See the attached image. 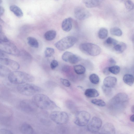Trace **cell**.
<instances>
[{"instance_id": "6da1fadb", "label": "cell", "mask_w": 134, "mask_h": 134, "mask_svg": "<svg viewBox=\"0 0 134 134\" xmlns=\"http://www.w3.org/2000/svg\"><path fill=\"white\" fill-rule=\"evenodd\" d=\"M32 100L37 107L41 109L51 110L58 107L53 101L43 94H36L32 98Z\"/></svg>"}, {"instance_id": "7a4b0ae2", "label": "cell", "mask_w": 134, "mask_h": 134, "mask_svg": "<svg viewBox=\"0 0 134 134\" xmlns=\"http://www.w3.org/2000/svg\"><path fill=\"white\" fill-rule=\"evenodd\" d=\"M8 76L9 81L11 83L19 85L32 82L35 79L32 75L17 70L11 71Z\"/></svg>"}, {"instance_id": "3957f363", "label": "cell", "mask_w": 134, "mask_h": 134, "mask_svg": "<svg viewBox=\"0 0 134 134\" xmlns=\"http://www.w3.org/2000/svg\"><path fill=\"white\" fill-rule=\"evenodd\" d=\"M17 88L20 93L27 96H32L41 91V89L39 87L27 83L18 85Z\"/></svg>"}, {"instance_id": "277c9868", "label": "cell", "mask_w": 134, "mask_h": 134, "mask_svg": "<svg viewBox=\"0 0 134 134\" xmlns=\"http://www.w3.org/2000/svg\"><path fill=\"white\" fill-rule=\"evenodd\" d=\"M79 48L83 53L92 56H97L101 52V48L99 46L91 43H81L79 45Z\"/></svg>"}, {"instance_id": "5b68a950", "label": "cell", "mask_w": 134, "mask_h": 134, "mask_svg": "<svg viewBox=\"0 0 134 134\" xmlns=\"http://www.w3.org/2000/svg\"><path fill=\"white\" fill-rule=\"evenodd\" d=\"M77 38L72 36L65 37L54 44L55 47L60 51H64L72 46L76 42Z\"/></svg>"}, {"instance_id": "8992f818", "label": "cell", "mask_w": 134, "mask_h": 134, "mask_svg": "<svg viewBox=\"0 0 134 134\" xmlns=\"http://www.w3.org/2000/svg\"><path fill=\"white\" fill-rule=\"evenodd\" d=\"M0 51L14 56H19L20 51L16 46L9 41L0 42Z\"/></svg>"}, {"instance_id": "52a82bcc", "label": "cell", "mask_w": 134, "mask_h": 134, "mask_svg": "<svg viewBox=\"0 0 134 134\" xmlns=\"http://www.w3.org/2000/svg\"><path fill=\"white\" fill-rule=\"evenodd\" d=\"M50 116L52 121L59 125L66 123L69 120V116L67 113L63 111H53L51 113Z\"/></svg>"}, {"instance_id": "ba28073f", "label": "cell", "mask_w": 134, "mask_h": 134, "mask_svg": "<svg viewBox=\"0 0 134 134\" xmlns=\"http://www.w3.org/2000/svg\"><path fill=\"white\" fill-rule=\"evenodd\" d=\"M90 117V114L86 111H78L76 113L74 123L79 126H85L88 123Z\"/></svg>"}, {"instance_id": "9c48e42d", "label": "cell", "mask_w": 134, "mask_h": 134, "mask_svg": "<svg viewBox=\"0 0 134 134\" xmlns=\"http://www.w3.org/2000/svg\"><path fill=\"white\" fill-rule=\"evenodd\" d=\"M21 110L27 113H32L36 111L38 108L32 100H23L20 103Z\"/></svg>"}, {"instance_id": "30bf717a", "label": "cell", "mask_w": 134, "mask_h": 134, "mask_svg": "<svg viewBox=\"0 0 134 134\" xmlns=\"http://www.w3.org/2000/svg\"><path fill=\"white\" fill-rule=\"evenodd\" d=\"M87 124V129L88 131L92 133H95L98 132L100 129L102 121L99 118L94 117L92 118Z\"/></svg>"}, {"instance_id": "8fae6325", "label": "cell", "mask_w": 134, "mask_h": 134, "mask_svg": "<svg viewBox=\"0 0 134 134\" xmlns=\"http://www.w3.org/2000/svg\"><path fill=\"white\" fill-rule=\"evenodd\" d=\"M127 95L125 93H120L117 94L111 99V103L116 107H119L125 104L128 100Z\"/></svg>"}, {"instance_id": "7c38bea8", "label": "cell", "mask_w": 134, "mask_h": 134, "mask_svg": "<svg viewBox=\"0 0 134 134\" xmlns=\"http://www.w3.org/2000/svg\"><path fill=\"white\" fill-rule=\"evenodd\" d=\"M74 15L77 19L80 20L85 19L89 17V12L85 8L81 7L76 8L74 11Z\"/></svg>"}, {"instance_id": "4fadbf2b", "label": "cell", "mask_w": 134, "mask_h": 134, "mask_svg": "<svg viewBox=\"0 0 134 134\" xmlns=\"http://www.w3.org/2000/svg\"><path fill=\"white\" fill-rule=\"evenodd\" d=\"M62 58L64 61L72 64H76L81 60L79 56L68 51L63 53L62 56Z\"/></svg>"}, {"instance_id": "5bb4252c", "label": "cell", "mask_w": 134, "mask_h": 134, "mask_svg": "<svg viewBox=\"0 0 134 134\" xmlns=\"http://www.w3.org/2000/svg\"><path fill=\"white\" fill-rule=\"evenodd\" d=\"M8 66L12 69L17 70L20 68V65L16 62L8 58L4 59L1 64Z\"/></svg>"}, {"instance_id": "9a60e30c", "label": "cell", "mask_w": 134, "mask_h": 134, "mask_svg": "<svg viewBox=\"0 0 134 134\" xmlns=\"http://www.w3.org/2000/svg\"><path fill=\"white\" fill-rule=\"evenodd\" d=\"M116 78L113 76H108L105 77L103 81V85L107 87L112 88L116 85Z\"/></svg>"}, {"instance_id": "2e32d148", "label": "cell", "mask_w": 134, "mask_h": 134, "mask_svg": "<svg viewBox=\"0 0 134 134\" xmlns=\"http://www.w3.org/2000/svg\"><path fill=\"white\" fill-rule=\"evenodd\" d=\"M101 132L103 134H113L115 133V127L112 124L107 123L103 126L101 129Z\"/></svg>"}, {"instance_id": "e0dca14e", "label": "cell", "mask_w": 134, "mask_h": 134, "mask_svg": "<svg viewBox=\"0 0 134 134\" xmlns=\"http://www.w3.org/2000/svg\"><path fill=\"white\" fill-rule=\"evenodd\" d=\"M61 26L63 31L67 32L70 31L72 27V19L69 17L64 19L62 22Z\"/></svg>"}, {"instance_id": "ac0fdd59", "label": "cell", "mask_w": 134, "mask_h": 134, "mask_svg": "<svg viewBox=\"0 0 134 134\" xmlns=\"http://www.w3.org/2000/svg\"><path fill=\"white\" fill-rule=\"evenodd\" d=\"M126 44L123 42H118L114 47L112 49L116 53H121L127 48Z\"/></svg>"}, {"instance_id": "d6986e66", "label": "cell", "mask_w": 134, "mask_h": 134, "mask_svg": "<svg viewBox=\"0 0 134 134\" xmlns=\"http://www.w3.org/2000/svg\"><path fill=\"white\" fill-rule=\"evenodd\" d=\"M20 131L22 133L31 134L33 133L34 130L32 127L27 123L23 124L21 126Z\"/></svg>"}, {"instance_id": "ffe728a7", "label": "cell", "mask_w": 134, "mask_h": 134, "mask_svg": "<svg viewBox=\"0 0 134 134\" xmlns=\"http://www.w3.org/2000/svg\"><path fill=\"white\" fill-rule=\"evenodd\" d=\"M9 9L16 16L20 18L23 16V12L20 8L18 6L15 5H12L10 6Z\"/></svg>"}, {"instance_id": "44dd1931", "label": "cell", "mask_w": 134, "mask_h": 134, "mask_svg": "<svg viewBox=\"0 0 134 134\" xmlns=\"http://www.w3.org/2000/svg\"><path fill=\"white\" fill-rule=\"evenodd\" d=\"M84 94L86 96L89 98L97 97L99 95L98 91L96 89L93 88L87 89L85 92Z\"/></svg>"}, {"instance_id": "7402d4cb", "label": "cell", "mask_w": 134, "mask_h": 134, "mask_svg": "<svg viewBox=\"0 0 134 134\" xmlns=\"http://www.w3.org/2000/svg\"><path fill=\"white\" fill-rule=\"evenodd\" d=\"M85 6L87 8H92L98 6L100 3V0H83Z\"/></svg>"}, {"instance_id": "603a6c76", "label": "cell", "mask_w": 134, "mask_h": 134, "mask_svg": "<svg viewBox=\"0 0 134 134\" xmlns=\"http://www.w3.org/2000/svg\"><path fill=\"white\" fill-rule=\"evenodd\" d=\"M123 80L125 83L130 86H131L134 82V76L131 74H126L123 76Z\"/></svg>"}, {"instance_id": "cb8c5ba5", "label": "cell", "mask_w": 134, "mask_h": 134, "mask_svg": "<svg viewBox=\"0 0 134 134\" xmlns=\"http://www.w3.org/2000/svg\"><path fill=\"white\" fill-rule=\"evenodd\" d=\"M11 72L8 67L0 64V76L4 77L8 76Z\"/></svg>"}, {"instance_id": "d4e9b609", "label": "cell", "mask_w": 134, "mask_h": 134, "mask_svg": "<svg viewBox=\"0 0 134 134\" xmlns=\"http://www.w3.org/2000/svg\"><path fill=\"white\" fill-rule=\"evenodd\" d=\"M56 32L54 30H51L47 31L44 35V38L47 40L50 41L55 38L56 35Z\"/></svg>"}, {"instance_id": "484cf974", "label": "cell", "mask_w": 134, "mask_h": 134, "mask_svg": "<svg viewBox=\"0 0 134 134\" xmlns=\"http://www.w3.org/2000/svg\"><path fill=\"white\" fill-rule=\"evenodd\" d=\"M27 43L30 46L34 48H38V42L35 38L32 37H27Z\"/></svg>"}, {"instance_id": "4316f807", "label": "cell", "mask_w": 134, "mask_h": 134, "mask_svg": "<svg viewBox=\"0 0 134 134\" xmlns=\"http://www.w3.org/2000/svg\"><path fill=\"white\" fill-rule=\"evenodd\" d=\"M118 41L111 37H108L105 41V44L107 47H111L113 49Z\"/></svg>"}, {"instance_id": "83f0119b", "label": "cell", "mask_w": 134, "mask_h": 134, "mask_svg": "<svg viewBox=\"0 0 134 134\" xmlns=\"http://www.w3.org/2000/svg\"><path fill=\"white\" fill-rule=\"evenodd\" d=\"M108 30L104 27L100 28L99 30L98 33V37L101 39H104L108 36Z\"/></svg>"}, {"instance_id": "f1b7e54d", "label": "cell", "mask_w": 134, "mask_h": 134, "mask_svg": "<svg viewBox=\"0 0 134 134\" xmlns=\"http://www.w3.org/2000/svg\"><path fill=\"white\" fill-rule=\"evenodd\" d=\"M74 69L75 72L78 75L84 74L86 71L85 68L81 65H77L74 66Z\"/></svg>"}, {"instance_id": "f546056e", "label": "cell", "mask_w": 134, "mask_h": 134, "mask_svg": "<svg viewBox=\"0 0 134 134\" xmlns=\"http://www.w3.org/2000/svg\"><path fill=\"white\" fill-rule=\"evenodd\" d=\"M110 33L112 35L120 36H122V32L121 30L117 27H114L111 28L110 30Z\"/></svg>"}, {"instance_id": "4dcf8cb0", "label": "cell", "mask_w": 134, "mask_h": 134, "mask_svg": "<svg viewBox=\"0 0 134 134\" xmlns=\"http://www.w3.org/2000/svg\"><path fill=\"white\" fill-rule=\"evenodd\" d=\"M89 79L90 82L94 84H98L100 80L99 77L95 74H91L89 76Z\"/></svg>"}, {"instance_id": "1f68e13d", "label": "cell", "mask_w": 134, "mask_h": 134, "mask_svg": "<svg viewBox=\"0 0 134 134\" xmlns=\"http://www.w3.org/2000/svg\"><path fill=\"white\" fill-rule=\"evenodd\" d=\"M125 6L128 10H132L134 8V4L131 0H123Z\"/></svg>"}, {"instance_id": "d6a6232c", "label": "cell", "mask_w": 134, "mask_h": 134, "mask_svg": "<svg viewBox=\"0 0 134 134\" xmlns=\"http://www.w3.org/2000/svg\"><path fill=\"white\" fill-rule=\"evenodd\" d=\"M109 70L110 73L114 75H117L120 72V68L118 66L114 65L109 67Z\"/></svg>"}, {"instance_id": "836d02e7", "label": "cell", "mask_w": 134, "mask_h": 134, "mask_svg": "<svg viewBox=\"0 0 134 134\" xmlns=\"http://www.w3.org/2000/svg\"><path fill=\"white\" fill-rule=\"evenodd\" d=\"M91 102L93 104L100 107H104L106 105L105 102L103 100L100 99H93L91 100Z\"/></svg>"}, {"instance_id": "e575fe53", "label": "cell", "mask_w": 134, "mask_h": 134, "mask_svg": "<svg viewBox=\"0 0 134 134\" xmlns=\"http://www.w3.org/2000/svg\"><path fill=\"white\" fill-rule=\"evenodd\" d=\"M54 53V49L51 47H47L44 51V55L46 57H48L52 56Z\"/></svg>"}, {"instance_id": "d590c367", "label": "cell", "mask_w": 134, "mask_h": 134, "mask_svg": "<svg viewBox=\"0 0 134 134\" xmlns=\"http://www.w3.org/2000/svg\"><path fill=\"white\" fill-rule=\"evenodd\" d=\"M102 89L104 93L107 96H109L112 94L111 88L107 87L104 86H102Z\"/></svg>"}, {"instance_id": "8d00e7d4", "label": "cell", "mask_w": 134, "mask_h": 134, "mask_svg": "<svg viewBox=\"0 0 134 134\" xmlns=\"http://www.w3.org/2000/svg\"><path fill=\"white\" fill-rule=\"evenodd\" d=\"M60 81L62 84L66 87H69L70 86L71 83L68 80L63 78H61Z\"/></svg>"}, {"instance_id": "74e56055", "label": "cell", "mask_w": 134, "mask_h": 134, "mask_svg": "<svg viewBox=\"0 0 134 134\" xmlns=\"http://www.w3.org/2000/svg\"><path fill=\"white\" fill-rule=\"evenodd\" d=\"M9 41L6 36L2 31H0V42L6 41Z\"/></svg>"}, {"instance_id": "f35d334b", "label": "cell", "mask_w": 134, "mask_h": 134, "mask_svg": "<svg viewBox=\"0 0 134 134\" xmlns=\"http://www.w3.org/2000/svg\"><path fill=\"white\" fill-rule=\"evenodd\" d=\"M58 63L57 61L55 60H52L50 64V67L51 69L54 70L58 65Z\"/></svg>"}, {"instance_id": "ab89813d", "label": "cell", "mask_w": 134, "mask_h": 134, "mask_svg": "<svg viewBox=\"0 0 134 134\" xmlns=\"http://www.w3.org/2000/svg\"><path fill=\"white\" fill-rule=\"evenodd\" d=\"M66 105L68 109L70 110H72L74 106V104L72 101L69 100L66 101Z\"/></svg>"}, {"instance_id": "60d3db41", "label": "cell", "mask_w": 134, "mask_h": 134, "mask_svg": "<svg viewBox=\"0 0 134 134\" xmlns=\"http://www.w3.org/2000/svg\"><path fill=\"white\" fill-rule=\"evenodd\" d=\"M13 133L12 132L7 129H0V134H12Z\"/></svg>"}, {"instance_id": "b9f144b4", "label": "cell", "mask_w": 134, "mask_h": 134, "mask_svg": "<svg viewBox=\"0 0 134 134\" xmlns=\"http://www.w3.org/2000/svg\"><path fill=\"white\" fill-rule=\"evenodd\" d=\"M116 63V61L112 58H110L108 60V64L110 66L115 65Z\"/></svg>"}, {"instance_id": "7bdbcfd3", "label": "cell", "mask_w": 134, "mask_h": 134, "mask_svg": "<svg viewBox=\"0 0 134 134\" xmlns=\"http://www.w3.org/2000/svg\"><path fill=\"white\" fill-rule=\"evenodd\" d=\"M8 57L3 52L0 51V64H1L3 60L5 58H8Z\"/></svg>"}, {"instance_id": "ee69618b", "label": "cell", "mask_w": 134, "mask_h": 134, "mask_svg": "<svg viewBox=\"0 0 134 134\" xmlns=\"http://www.w3.org/2000/svg\"><path fill=\"white\" fill-rule=\"evenodd\" d=\"M103 72L105 75H109L110 72L109 70V67L105 68L103 70Z\"/></svg>"}, {"instance_id": "f6af8a7d", "label": "cell", "mask_w": 134, "mask_h": 134, "mask_svg": "<svg viewBox=\"0 0 134 134\" xmlns=\"http://www.w3.org/2000/svg\"><path fill=\"white\" fill-rule=\"evenodd\" d=\"M4 9L0 5V16L2 15L4 12Z\"/></svg>"}, {"instance_id": "bcb514c9", "label": "cell", "mask_w": 134, "mask_h": 134, "mask_svg": "<svg viewBox=\"0 0 134 134\" xmlns=\"http://www.w3.org/2000/svg\"><path fill=\"white\" fill-rule=\"evenodd\" d=\"M130 121L133 122H134V114H133L131 115L130 117Z\"/></svg>"}, {"instance_id": "7dc6e473", "label": "cell", "mask_w": 134, "mask_h": 134, "mask_svg": "<svg viewBox=\"0 0 134 134\" xmlns=\"http://www.w3.org/2000/svg\"><path fill=\"white\" fill-rule=\"evenodd\" d=\"M134 105H133L131 107V110L132 113H134Z\"/></svg>"}, {"instance_id": "c3c4849f", "label": "cell", "mask_w": 134, "mask_h": 134, "mask_svg": "<svg viewBox=\"0 0 134 134\" xmlns=\"http://www.w3.org/2000/svg\"><path fill=\"white\" fill-rule=\"evenodd\" d=\"M2 26L0 25V31H2Z\"/></svg>"}, {"instance_id": "681fc988", "label": "cell", "mask_w": 134, "mask_h": 134, "mask_svg": "<svg viewBox=\"0 0 134 134\" xmlns=\"http://www.w3.org/2000/svg\"><path fill=\"white\" fill-rule=\"evenodd\" d=\"M2 2V0H0V4H1Z\"/></svg>"}, {"instance_id": "f907efd6", "label": "cell", "mask_w": 134, "mask_h": 134, "mask_svg": "<svg viewBox=\"0 0 134 134\" xmlns=\"http://www.w3.org/2000/svg\"><path fill=\"white\" fill-rule=\"evenodd\" d=\"M57 1H58V0H56Z\"/></svg>"}]
</instances>
